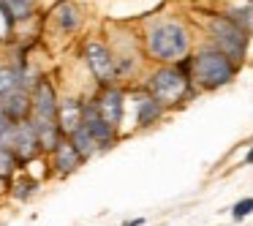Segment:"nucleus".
<instances>
[{
    "instance_id": "1",
    "label": "nucleus",
    "mask_w": 253,
    "mask_h": 226,
    "mask_svg": "<svg viewBox=\"0 0 253 226\" xmlns=\"http://www.w3.org/2000/svg\"><path fill=\"white\" fill-rule=\"evenodd\" d=\"M28 123L33 126L36 139H39L41 150H55L60 142V131H57V98L49 82H39L36 93L30 95V117Z\"/></svg>"
},
{
    "instance_id": "2",
    "label": "nucleus",
    "mask_w": 253,
    "mask_h": 226,
    "mask_svg": "<svg viewBox=\"0 0 253 226\" xmlns=\"http://www.w3.org/2000/svg\"><path fill=\"white\" fill-rule=\"evenodd\" d=\"M188 66L193 71V82H199L204 90L223 88L237 74V66L226 55H220L215 46H204L202 52H196V57H191Z\"/></svg>"
},
{
    "instance_id": "3",
    "label": "nucleus",
    "mask_w": 253,
    "mask_h": 226,
    "mask_svg": "<svg viewBox=\"0 0 253 226\" xmlns=\"http://www.w3.org/2000/svg\"><path fill=\"white\" fill-rule=\"evenodd\" d=\"M147 46L150 55L158 57V60L169 63V60H185L191 39H188V30L180 22H161L150 30L147 36Z\"/></svg>"
},
{
    "instance_id": "4",
    "label": "nucleus",
    "mask_w": 253,
    "mask_h": 226,
    "mask_svg": "<svg viewBox=\"0 0 253 226\" xmlns=\"http://www.w3.org/2000/svg\"><path fill=\"white\" fill-rule=\"evenodd\" d=\"M210 33H212V41H215V49L220 55H226L231 63H242L245 57V49H248V33L240 30L229 17H212L210 19Z\"/></svg>"
},
{
    "instance_id": "5",
    "label": "nucleus",
    "mask_w": 253,
    "mask_h": 226,
    "mask_svg": "<svg viewBox=\"0 0 253 226\" xmlns=\"http://www.w3.org/2000/svg\"><path fill=\"white\" fill-rule=\"evenodd\" d=\"M188 88H191V79L182 74V68H174V66H166V68H161V71H155L153 77H150V95H153L161 106L182 101L188 93Z\"/></svg>"
},
{
    "instance_id": "6",
    "label": "nucleus",
    "mask_w": 253,
    "mask_h": 226,
    "mask_svg": "<svg viewBox=\"0 0 253 226\" xmlns=\"http://www.w3.org/2000/svg\"><path fill=\"white\" fill-rule=\"evenodd\" d=\"M84 60H87L93 77L104 88H112V82H115V57H112V52L104 44H98V41H90L84 46Z\"/></svg>"
},
{
    "instance_id": "7",
    "label": "nucleus",
    "mask_w": 253,
    "mask_h": 226,
    "mask_svg": "<svg viewBox=\"0 0 253 226\" xmlns=\"http://www.w3.org/2000/svg\"><path fill=\"white\" fill-rule=\"evenodd\" d=\"M39 139H36V131H33V126H30L28 120H22V123H14L11 126V139H8V153L17 158V164L19 161H30V158H36V153H39Z\"/></svg>"
},
{
    "instance_id": "8",
    "label": "nucleus",
    "mask_w": 253,
    "mask_h": 226,
    "mask_svg": "<svg viewBox=\"0 0 253 226\" xmlns=\"http://www.w3.org/2000/svg\"><path fill=\"white\" fill-rule=\"evenodd\" d=\"M82 128L93 136V142L98 144V150L115 144V131L117 128H112L109 123L101 120V115H98V109H95L93 101H90V104H82Z\"/></svg>"
},
{
    "instance_id": "9",
    "label": "nucleus",
    "mask_w": 253,
    "mask_h": 226,
    "mask_svg": "<svg viewBox=\"0 0 253 226\" xmlns=\"http://www.w3.org/2000/svg\"><path fill=\"white\" fill-rule=\"evenodd\" d=\"M93 104H95V109H98V115L104 123H109L112 128L120 126V120H123V93L117 88H104V93H101Z\"/></svg>"
},
{
    "instance_id": "10",
    "label": "nucleus",
    "mask_w": 253,
    "mask_h": 226,
    "mask_svg": "<svg viewBox=\"0 0 253 226\" xmlns=\"http://www.w3.org/2000/svg\"><path fill=\"white\" fill-rule=\"evenodd\" d=\"M77 128H82V104L77 98L57 101V131H60V136H71Z\"/></svg>"
},
{
    "instance_id": "11",
    "label": "nucleus",
    "mask_w": 253,
    "mask_h": 226,
    "mask_svg": "<svg viewBox=\"0 0 253 226\" xmlns=\"http://www.w3.org/2000/svg\"><path fill=\"white\" fill-rule=\"evenodd\" d=\"M0 112H3V117H6L8 123H22L30 117V93H25L22 88L14 90V93L3 95V101H0Z\"/></svg>"
},
{
    "instance_id": "12",
    "label": "nucleus",
    "mask_w": 253,
    "mask_h": 226,
    "mask_svg": "<svg viewBox=\"0 0 253 226\" xmlns=\"http://www.w3.org/2000/svg\"><path fill=\"white\" fill-rule=\"evenodd\" d=\"M52 155H55V166L60 175H71V172L79 169V164H82V158L77 155V150L71 147V142L68 139H60L57 142V147L52 150Z\"/></svg>"
},
{
    "instance_id": "13",
    "label": "nucleus",
    "mask_w": 253,
    "mask_h": 226,
    "mask_svg": "<svg viewBox=\"0 0 253 226\" xmlns=\"http://www.w3.org/2000/svg\"><path fill=\"white\" fill-rule=\"evenodd\" d=\"M68 142H71V147L77 150V155H79L82 161L98 153V144L93 142V136H90V134L84 131V128H77V131L71 134V139H68Z\"/></svg>"
},
{
    "instance_id": "14",
    "label": "nucleus",
    "mask_w": 253,
    "mask_h": 226,
    "mask_svg": "<svg viewBox=\"0 0 253 226\" xmlns=\"http://www.w3.org/2000/svg\"><path fill=\"white\" fill-rule=\"evenodd\" d=\"M161 115H164V106H161L153 95L139 98V126H153V123L161 120Z\"/></svg>"
},
{
    "instance_id": "15",
    "label": "nucleus",
    "mask_w": 253,
    "mask_h": 226,
    "mask_svg": "<svg viewBox=\"0 0 253 226\" xmlns=\"http://www.w3.org/2000/svg\"><path fill=\"white\" fill-rule=\"evenodd\" d=\"M22 77H25V74L19 71L17 66H6V68H0V98L22 88Z\"/></svg>"
},
{
    "instance_id": "16",
    "label": "nucleus",
    "mask_w": 253,
    "mask_h": 226,
    "mask_svg": "<svg viewBox=\"0 0 253 226\" xmlns=\"http://www.w3.org/2000/svg\"><path fill=\"white\" fill-rule=\"evenodd\" d=\"M17 169V158L8 150H0V180H8Z\"/></svg>"
},
{
    "instance_id": "17",
    "label": "nucleus",
    "mask_w": 253,
    "mask_h": 226,
    "mask_svg": "<svg viewBox=\"0 0 253 226\" xmlns=\"http://www.w3.org/2000/svg\"><path fill=\"white\" fill-rule=\"evenodd\" d=\"M60 25H63L66 30H77L79 17H77V11H74L71 6H63V8H60Z\"/></svg>"
},
{
    "instance_id": "18",
    "label": "nucleus",
    "mask_w": 253,
    "mask_h": 226,
    "mask_svg": "<svg viewBox=\"0 0 253 226\" xmlns=\"http://www.w3.org/2000/svg\"><path fill=\"white\" fill-rule=\"evenodd\" d=\"M251 207H253V202H251V199H242L240 204H234V210H231V215H234V221L245 218V215L251 213Z\"/></svg>"
},
{
    "instance_id": "19",
    "label": "nucleus",
    "mask_w": 253,
    "mask_h": 226,
    "mask_svg": "<svg viewBox=\"0 0 253 226\" xmlns=\"http://www.w3.org/2000/svg\"><path fill=\"white\" fill-rule=\"evenodd\" d=\"M19 191H17V196L19 199H28L30 196V191H33V182H25V185H17Z\"/></svg>"
},
{
    "instance_id": "20",
    "label": "nucleus",
    "mask_w": 253,
    "mask_h": 226,
    "mask_svg": "<svg viewBox=\"0 0 253 226\" xmlns=\"http://www.w3.org/2000/svg\"><path fill=\"white\" fill-rule=\"evenodd\" d=\"M144 224V218H133V221H126L123 226H142Z\"/></svg>"
},
{
    "instance_id": "21",
    "label": "nucleus",
    "mask_w": 253,
    "mask_h": 226,
    "mask_svg": "<svg viewBox=\"0 0 253 226\" xmlns=\"http://www.w3.org/2000/svg\"><path fill=\"white\" fill-rule=\"evenodd\" d=\"M3 123H8V120H6V117H3V112H0V126H3Z\"/></svg>"
}]
</instances>
